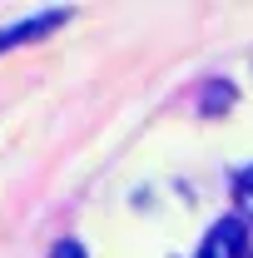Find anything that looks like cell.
<instances>
[{
    "mask_svg": "<svg viewBox=\"0 0 253 258\" xmlns=\"http://www.w3.org/2000/svg\"><path fill=\"white\" fill-rule=\"evenodd\" d=\"M75 20V10L60 5V10H40V15H25V20H15V25H5L0 30V55L5 50H20V45H30V40H45L50 30H60Z\"/></svg>",
    "mask_w": 253,
    "mask_h": 258,
    "instance_id": "6da1fadb",
    "label": "cell"
},
{
    "mask_svg": "<svg viewBox=\"0 0 253 258\" xmlns=\"http://www.w3.org/2000/svg\"><path fill=\"white\" fill-rule=\"evenodd\" d=\"M243 248H248V219L243 214H228V219H219L204 233L199 258H243Z\"/></svg>",
    "mask_w": 253,
    "mask_h": 258,
    "instance_id": "7a4b0ae2",
    "label": "cell"
},
{
    "mask_svg": "<svg viewBox=\"0 0 253 258\" xmlns=\"http://www.w3.org/2000/svg\"><path fill=\"white\" fill-rule=\"evenodd\" d=\"M233 99H238V85L223 80V75H214V80L204 85V95H199V109H204V119H219V114L233 109Z\"/></svg>",
    "mask_w": 253,
    "mask_h": 258,
    "instance_id": "3957f363",
    "label": "cell"
},
{
    "mask_svg": "<svg viewBox=\"0 0 253 258\" xmlns=\"http://www.w3.org/2000/svg\"><path fill=\"white\" fill-rule=\"evenodd\" d=\"M233 194H238V204H243V219H253V169H243V174L233 179Z\"/></svg>",
    "mask_w": 253,
    "mask_h": 258,
    "instance_id": "277c9868",
    "label": "cell"
},
{
    "mask_svg": "<svg viewBox=\"0 0 253 258\" xmlns=\"http://www.w3.org/2000/svg\"><path fill=\"white\" fill-rule=\"evenodd\" d=\"M50 258H85V248L75 243V238H65V243H55V253Z\"/></svg>",
    "mask_w": 253,
    "mask_h": 258,
    "instance_id": "5b68a950",
    "label": "cell"
}]
</instances>
